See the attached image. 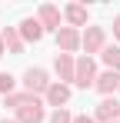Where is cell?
<instances>
[{
    "instance_id": "9a60e30c",
    "label": "cell",
    "mask_w": 120,
    "mask_h": 123,
    "mask_svg": "<svg viewBox=\"0 0 120 123\" xmlns=\"http://www.w3.org/2000/svg\"><path fill=\"white\" fill-rule=\"evenodd\" d=\"M33 100H37V97L23 90V93H10V97H7V106H13V110H20V106H27V103H33Z\"/></svg>"
},
{
    "instance_id": "8992f818",
    "label": "cell",
    "mask_w": 120,
    "mask_h": 123,
    "mask_svg": "<svg viewBox=\"0 0 120 123\" xmlns=\"http://www.w3.org/2000/svg\"><path fill=\"white\" fill-rule=\"evenodd\" d=\"M43 97H47V103H50V106L63 110V103L70 100V86H67V83H50V90H47Z\"/></svg>"
},
{
    "instance_id": "7a4b0ae2",
    "label": "cell",
    "mask_w": 120,
    "mask_h": 123,
    "mask_svg": "<svg viewBox=\"0 0 120 123\" xmlns=\"http://www.w3.org/2000/svg\"><path fill=\"white\" fill-rule=\"evenodd\" d=\"M23 86H27V93L37 97V93H47V90H50V80H47V73H43L40 67H37V70L30 67V70L23 73Z\"/></svg>"
},
{
    "instance_id": "52a82bcc",
    "label": "cell",
    "mask_w": 120,
    "mask_h": 123,
    "mask_svg": "<svg viewBox=\"0 0 120 123\" xmlns=\"http://www.w3.org/2000/svg\"><path fill=\"white\" fill-rule=\"evenodd\" d=\"M17 123H43V106H40V100L20 106L17 110Z\"/></svg>"
},
{
    "instance_id": "277c9868",
    "label": "cell",
    "mask_w": 120,
    "mask_h": 123,
    "mask_svg": "<svg viewBox=\"0 0 120 123\" xmlns=\"http://www.w3.org/2000/svg\"><path fill=\"white\" fill-rule=\"evenodd\" d=\"M97 120H100V123H117V120H120V100L103 97L100 106H97Z\"/></svg>"
},
{
    "instance_id": "5bb4252c",
    "label": "cell",
    "mask_w": 120,
    "mask_h": 123,
    "mask_svg": "<svg viewBox=\"0 0 120 123\" xmlns=\"http://www.w3.org/2000/svg\"><path fill=\"white\" fill-rule=\"evenodd\" d=\"M100 60L117 73V70H120V47H113V43H110V47H103V50H100Z\"/></svg>"
},
{
    "instance_id": "ac0fdd59",
    "label": "cell",
    "mask_w": 120,
    "mask_h": 123,
    "mask_svg": "<svg viewBox=\"0 0 120 123\" xmlns=\"http://www.w3.org/2000/svg\"><path fill=\"white\" fill-rule=\"evenodd\" d=\"M73 123H93V117H73Z\"/></svg>"
},
{
    "instance_id": "3957f363",
    "label": "cell",
    "mask_w": 120,
    "mask_h": 123,
    "mask_svg": "<svg viewBox=\"0 0 120 123\" xmlns=\"http://www.w3.org/2000/svg\"><path fill=\"white\" fill-rule=\"evenodd\" d=\"M80 47L87 53H100L107 43H103V27H87V33L80 37Z\"/></svg>"
},
{
    "instance_id": "7c38bea8",
    "label": "cell",
    "mask_w": 120,
    "mask_h": 123,
    "mask_svg": "<svg viewBox=\"0 0 120 123\" xmlns=\"http://www.w3.org/2000/svg\"><path fill=\"white\" fill-rule=\"evenodd\" d=\"M93 86H97L103 97H110L113 90H120V77L113 73V70H107V73H100V77H97V83H93Z\"/></svg>"
},
{
    "instance_id": "30bf717a",
    "label": "cell",
    "mask_w": 120,
    "mask_h": 123,
    "mask_svg": "<svg viewBox=\"0 0 120 123\" xmlns=\"http://www.w3.org/2000/svg\"><path fill=\"white\" fill-rule=\"evenodd\" d=\"M53 67H57V77H60V80H73V70H77V60H73L70 53H57V60H53Z\"/></svg>"
},
{
    "instance_id": "4fadbf2b",
    "label": "cell",
    "mask_w": 120,
    "mask_h": 123,
    "mask_svg": "<svg viewBox=\"0 0 120 123\" xmlns=\"http://www.w3.org/2000/svg\"><path fill=\"white\" fill-rule=\"evenodd\" d=\"M63 17L73 23V27H83V23H87V7H83V3H70V7L63 10Z\"/></svg>"
},
{
    "instance_id": "44dd1931",
    "label": "cell",
    "mask_w": 120,
    "mask_h": 123,
    "mask_svg": "<svg viewBox=\"0 0 120 123\" xmlns=\"http://www.w3.org/2000/svg\"><path fill=\"white\" fill-rule=\"evenodd\" d=\"M0 123H17V120H0Z\"/></svg>"
},
{
    "instance_id": "e0dca14e",
    "label": "cell",
    "mask_w": 120,
    "mask_h": 123,
    "mask_svg": "<svg viewBox=\"0 0 120 123\" xmlns=\"http://www.w3.org/2000/svg\"><path fill=\"white\" fill-rule=\"evenodd\" d=\"M50 123H73V117H70L67 110H53V117H50Z\"/></svg>"
},
{
    "instance_id": "d6986e66",
    "label": "cell",
    "mask_w": 120,
    "mask_h": 123,
    "mask_svg": "<svg viewBox=\"0 0 120 123\" xmlns=\"http://www.w3.org/2000/svg\"><path fill=\"white\" fill-rule=\"evenodd\" d=\"M113 37H117V40H120V17H117V20H113Z\"/></svg>"
},
{
    "instance_id": "6da1fadb",
    "label": "cell",
    "mask_w": 120,
    "mask_h": 123,
    "mask_svg": "<svg viewBox=\"0 0 120 123\" xmlns=\"http://www.w3.org/2000/svg\"><path fill=\"white\" fill-rule=\"evenodd\" d=\"M73 83H77V86H83V90H90V86L97 83V67H93V60H90V57H80V60H77Z\"/></svg>"
},
{
    "instance_id": "8fae6325",
    "label": "cell",
    "mask_w": 120,
    "mask_h": 123,
    "mask_svg": "<svg viewBox=\"0 0 120 123\" xmlns=\"http://www.w3.org/2000/svg\"><path fill=\"white\" fill-rule=\"evenodd\" d=\"M0 40H3V47H7V50H10L13 57H20V53H23V40H20V33L13 30V27H3Z\"/></svg>"
},
{
    "instance_id": "ba28073f",
    "label": "cell",
    "mask_w": 120,
    "mask_h": 123,
    "mask_svg": "<svg viewBox=\"0 0 120 123\" xmlns=\"http://www.w3.org/2000/svg\"><path fill=\"white\" fill-rule=\"evenodd\" d=\"M17 33H20V40H33L37 43L40 37H43V27H40V20H33V17H23Z\"/></svg>"
},
{
    "instance_id": "5b68a950",
    "label": "cell",
    "mask_w": 120,
    "mask_h": 123,
    "mask_svg": "<svg viewBox=\"0 0 120 123\" xmlns=\"http://www.w3.org/2000/svg\"><path fill=\"white\" fill-rule=\"evenodd\" d=\"M57 47L63 50V53H73L80 47V33L73 30V27H60L57 30Z\"/></svg>"
},
{
    "instance_id": "9c48e42d",
    "label": "cell",
    "mask_w": 120,
    "mask_h": 123,
    "mask_svg": "<svg viewBox=\"0 0 120 123\" xmlns=\"http://www.w3.org/2000/svg\"><path fill=\"white\" fill-rule=\"evenodd\" d=\"M40 27L43 30H60V10L53 3H43L40 7Z\"/></svg>"
},
{
    "instance_id": "2e32d148",
    "label": "cell",
    "mask_w": 120,
    "mask_h": 123,
    "mask_svg": "<svg viewBox=\"0 0 120 123\" xmlns=\"http://www.w3.org/2000/svg\"><path fill=\"white\" fill-rule=\"evenodd\" d=\"M13 77H10V73H0V93H7V97H10V90H13Z\"/></svg>"
},
{
    "instance_id": "ffe728a7",
    "label": "cell",
    "mask_w": 120,
    "mask_h": 123,
    "mask_svg": "<svg viewBox=\"0 0 120 123\" xmlns=\"http://www.w3.org/2000/svg\"><path fill=\"white\" fill-rule=\"evenodd\" d=\"M3 50H7V47H3V40H0V57H3Z\"/></svg>"
}]
</instances>
